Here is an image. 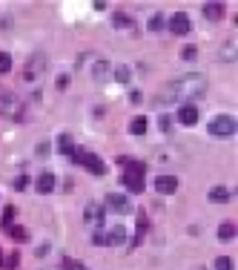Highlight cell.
<instances>
[{"label":"cell","mask_w":238,"mask_h":270,"mask_svg":"<svg viewBox=\"0 0 238 270\" xmlns=\"http://www.w3.org/2000/svg\"><path fill=\"white\" fill-rule=\"evenodd\" d=\"M207 92V81L204 75H184V78H175V81L164 89V101H175V104H190L193 98H201Z\"/></svg>","instance_id":"6da1fadb"},{"label":"cell","mask_w":238,"mask_h":270,"mask_svg":"<svg viewBox=\"0 0 238 270\" xmlns=\"http://www.w3.org/2000/svg\"><path fill=\"white\" fill-rule=\"evenodd\" d=\"M43 78H46V58H43V55H34V58H29V63L23 66V83H26V89H32V92L37 95L40 83H43Z\"/></svg>","instance_id":"7a4b0ae2"},{"label":"cell","mask_w":238,"mask_h":270,"mask_svg":"<svg viewBox=\"0 0 238 270\" xmlns=\"http://www.w3.org/2000/svg\"><path fill=\"white\" fill-rule=\"evenodd\" d=\"M121 164L126 167V173L121 176L124 187L129 193H141L144 190V164L141 161H132V158H121Z\"/></svg>","instance_id":"3957f363"},{"label":"cell","mask_w":238,"mask_h":270,"mask_svg":"<svg viewBox=\"0 0 238 270\" xmlns=\"http://www.w3.org/2000/svg\"><path fill=\"white\" fill-rule=\"evenodd\" d=\"M0 115L17 118V121L23 118V104H20V98L11 92V89H3V86H0Z\"/></svg>","instance_id":"277c9868"},{"label":"cell","mask_w":238,"mask_h":270,"mask_svg":"<svg viewBox=\"0 0 238 270\" xmlns=\"http://www.w3.org/2000/svg\"><path fill=\"white\" fill-rule=\"evenodd\" d=\"M69 158H72L75 164H83L89 173H95V176H103V173H106V164H103L98 155L86 153V150H72V153H69Z\"/></svg>","instance_id":"5b68a950"},{"label":"cell","mask_w":238,"mask_h":270,"mask_svg":"<svg viewBox=\"0 0 238 270\" xmlns=\"http://www.w3.org/2000/svg\"><path fill=\"white\" fill-rule=\"evenodd\" d=\"M210 132L218 135V138H227V135H236V118L233 115H218L210 121Z\"/></svg>","instance_id":"8992f818"},{"label":"cell","mask_w":238,"mask_h":270,"mask_svg":"<svg viewBox=\"0 0 238 270\" xmlns=\"http://www.w3.org/2000/svg\"><path fill=\"white\" fill-rule=\"evenodd\" d=\"M170 29H172V35H187V32L193 29V23H190V17H187V12H175V14H172Z\"/></svg>","instance_id":"52a82bcc"},{"label":"cell","mask_w":238,"mask_h":270,"mask_svg":"<svg viewBox=\"0 0 238 270\" xmlns=\"http://www.w3.org/2000/svg\"><path fill=\"white\" fill-rule=\"evenodd\" d=\"M178 121H181L184 127H193L195 121H198V109H195L193 104H181V109H178Z\"/></svg>","instance_id":"ba28073f"},{"label":"cell","mask_w":238,"mask_h":270,"mask_svg":"<svg viewBox=\"0 0 238 270\" xmlns=\"http://www.w3.org/2000/svg\"><path fill=\"white\" fill-rule=\"evenodd\" d=\"M155 190H158V193H175V190H178V178L175 176H158L155 178Z\"/></svg>","instance_id":"9c48e42d"},{"label":"cell","mask_w":238,"mask_h":270,"mask_svg":"<svg viewBox=\"0 0 238 270\" xmlns=\"http://www.w3.org/2000/svg\"><path fill=\"white\" fill-rule=\"evenodd\" d=\"M106 204H109L112 210H118V213H129V201H126V196L109 193V196H106Z\"/></svg>","instance_id":"30bf717a"},{"label":"cell","mask_w":238,"mask_h":270,"mask_svg":"<svg viewBox=\"0 0 238 270\" xmlns=\"http://www.w3.org/2000/svg\"><path fill=\"white\" fill-rule=\"evenodd\" d=\"M86 222L95 224V227L103 224V207L101 204H86Z\"/></svg>","instance_id":"8fae6325"},{"label":"cell","mask_w":238,"mask_h":270,"mask_svg":"<svg viewBox=\"0 0 238 270\" xmlns=\"http://www.w3.org/2000/svg\"><path fill=\"white\" fill-rule=\"evenodd\" d=\"M52 190H55V176H52V173H40V176H37V193L46 196V193H52Z\"/></svg>","instance_id":"7c38bea8"},{"label":"cell","mask_w":238,"mask_h":270,"mask_svg":"<svg viewBox=\"0 0 238 270\" xmlns=\"http://www.w3.org/2000/svg\"><path fill=\"white\" fill-rule=\"evenodd\" d=\"M126 242V230L118 224L115 230H109V236H106V245H124Z\"/></svg>","instance_id":"4fadbf2b"},{"label":"cell","mask_w":238,"mask_h":270,"mask_svg":"<svg viewBox=\"0 0 238 270\" xmlns=\"http://www.w3.org/2000/svg\"><path fill=\"white\" fill-rule=\"evenodd\" d=\"M221 14H224V6H221V3H207V6H204V17H207V20H218Z\"/></svg>","instance_id":"5bb4252c"},{"label":"cell","mask_w":238,"mask_h":270,"mask_svg":"<svg viewBox=\"0 0 238 270\" xmlns=\"http://www.w3.org/2000/svg\"><path fill=\"white\" fill-rule=\"evenodd\" d=\"M129 132H132V135H144V132H147V118L144 115L132 118V121H129Z\"/></svg>","instance_id":"9a60e30c"},{"label":"cell","mask_w":238,"mask_h":270,"mask_svg":"<svg viewBox=\"0 0 238 270\" xmlns=\"http://www.w3.org/2000/svg\"><path fill=\"white\" fill-rule=\"evenodd\" d=\"M218 239H221V242H230V239H236V224L224 222L221 227H218Z\"/></svg>","instance_id":"2e32d148"},{"label":"cell","mask_w":238,"mask_h":270,"mask_svg":"<svg viewBox=\"0 0 238 270\" xmlns=\"http://www.w3.org/2000/svg\"><path fill=\"white\" fill-rule=\"evenodd\" d=\"M106 72H109V63H106V60H98V63L92 66V75H95V81H106Z\"/></svg>","instance_id":"e0dca14e"},{"label":"cell","mask_w":238,"mask_h":270,"mask_svg":"<svg viewBox=\"0 0 238 270\" xmlns=\"http://www.w3.org/2000/svg\"><path fill=\"white\" fill-rule=\"evenodd\" d=\"M210 201H218V204H224V201H230V190H224V187H216L213 193H210Z\"/></svg>","instance_id":"ac0fdd59"},{"label":"cell","mask_w":238,"mask_h":270,"mask_svg":"<svg viewBox=\"0 0 238 270\" xmlns=\"http://www.w3.org/2000/svg\"><path fill=\"white\" fill-rule=\"evenodd\" d=\"M115 81L118 83L129 81V66H126V63H118V66H115Z\"/></svg>","instance_id":"d6986e66"},{"label":"cell","mask_w":238,"mask_h":270,"mask_svg":"<svg viewBox=\"0 0 238 270\" xmlns=\"http://www.w3.org/2000/svg\"><path fill=\"white\" fill-rule=\"evenodd\" d=\"M57 147H60V153H72V135H69V132H63V135H60V138H57Z\"/></svg>","instance_id":"ffe728a7"},{"label":"cell","mask_w":238,"mask_h":270,"mask_svg":"<svg viewBox=\"0 0 238 270\" xmlns=\"http://www.w3.org/2000/svg\"><path fill=\"white\" fill-rule=\"evenodd\" d=\"M149 29H152V32L164 29V14H152V17H149Z\"/></svg>","instance_id":"44dd1931"},{"label":"cell","mask_w":238,"mask_h":270,"mask_svg":"<svg viewBox=\"0 0 238 270\" xmlns=\"http://www.w3.org/2000/svg\"><path fill=\"white\" fill-rule=\"evenodd\" d=\"M9 69H11V58L6 52H0V75H6Z\"/></svg>","instance_id":"7402d4cb"},{"label":"cell","mask_w":238,"mask_h":270,"mask_svg":"<svg viewBox=\"0 0 238 270\" xmlns=\"http://www.w3.org/2000/svg\"><path fill=\"white\" fill-rule=\"evenodd\" d=\"M216 270H233V259H227V256L216 259Z\"/></svg>","instance_id":"603a6c76"},{"label":"cell","mask_w":238,"mask_h":270,"mask_svg":"<svg viewBox=\"0 0 238 270\" xmlns=\"http://www.w3.org/2000/svg\"><path fill=\"white\" fill-rule=\"evenodd\" d=\"M195 55H198V49H195V46H184L181 49V58L184 60H195Z\"/></svg>","instance_id":"cb8c5ba5"},{"label":"cell","mask_w":238,"mask_h":270,"mask_svg":"<svg viewBox=\"0 0 238 270\" xmlns=\"http://www.w3.org/2000/svg\"><path fill=\"white\" fill-rule=\"evenodd\" d=\"M9 233L14 236V239H17V242H23V239H26V236H29V233H26V227H9Z\"/></svg>","instance_id":"d4e9b609"},{"label":"cell","mask_w":238,"mask_h":270,"mask_svg":"<svg viewBox=\"0 0 238 270\" xmlns=\"http://www.w3.org/2000/svg\"><path fill=\"white\" fill-rule=\"evenodd\" d=\"M11 216H14V207H6V213H3V222H0L3 227H6V230L11 227Z\"/></svg>","instance_id":"484cf974"},{"label":"cell","mask_w":238,"mask_h":270,"mask_svg":"<svg viewBox=\"0 0 238 270\" xmlns=\"http://www.w3.org/2000/svg\"><path fill=\"white\" fill-rule=\"evenodd\" d=\"M63 270H86V268H83L80 262H75V259H66V262H63Z\"/></svg>","instance_id":"4316f807"},{"label":"cell","mask_w":238,"mask_h":270,"mask_svg":"<svg viewBox=\"0 0 238 270\" xmlns=\"http://www.w3.org/2000/svg\"><path fill=\"white\" fill-rule=\"evenodd\" d=\"M29 187V176H17L14 178V190H26Z\"/></svg>","instance_id":"83f0119b"},{"label":"cell","mask_w":238,"mask_h":270,"mask_svg":"<svg viewBox=\"0 0 238 270\" xmlns=\"http://www.w3.org/2000/svg\"><path fill=\"white\" fill-rule=\"evenodd\" d=\"M112 20H115V26H132V20H129L126 14H115Z\"/></svg>","instance_id":"f1b7e54d"},{"label":"cell","mask_w":238,"mask_h":270,"mask_svg":"<svg viewBox=\"0 0 238 270\" xmlns=\"http://www.w3.org/2000/svg\"><path fill=\"white\" fill-rule=\"evenodd\" d=\"M158 124H161V129H164V132H167V129H170V124H172V118H170V115H164V112H161Z\"/></svg>","instance_id":"f546056e"},{"label":"cell","mask_w":238,"mask_h":270,"mask_svg":"<svg viewBox=\"0 0 238 270\" xmlns=\"http://www.w3.org/2000/svg\"><path fill=\"white\" fill-rule=\"evenodd\" d=\"M92 245H106V236H103V233H95V236H92Z\"/></svg>","instance_id":"4dcf8cb0"},{"label":"cell","mask_w":238,"mask_h":270,"mask_svg":"<svg viewBox=\"0 0 238 270\" xmlns=\"http://www.w3.org/2000/svg\"><path fill=\"white\" fill-rule=\"evenodd\" d=\"M129 101H132V104H138V101H141V92H138V89H132V92H129Z\"/></svg>","instance_id":"1f68e13d"},{"label":"cell","mask_w":238,"mask_h":270,"mask_svg":"<svg viewBox=\"0 0 238 270\" xmlns=\"http://www.w3.org/2000/svg\"><path fill=\"white\" fill-rule=\"evenodd\" d=\"M0 268H3V253H0Z\"/></svg>","instance_id":"d6a6232c"},{"label":"cell","mask_w":238,"mask_h":270,"mask_svg":"<svg viewBox=\"0 0 238 270\" xmlns=\"http://www.w3.org/2000/svg\"><path fill=\"white\" fill-rule=\"evenodd\" d=\"M195 270H204V268H195Z\"/></svg>","instance_id":"836d02e7"}]
</instances>
